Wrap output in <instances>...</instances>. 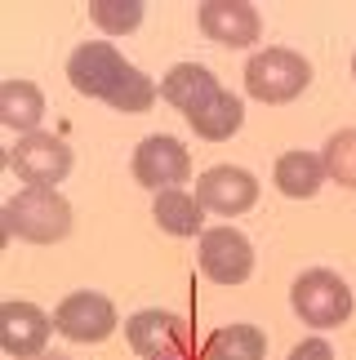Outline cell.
<instances>
[{
	"instance_id": "obj_1",
	"label": "cell",
	"mask_w": 356,
	"mask_h": 360,
	"mask_svg": "<svg viewBox=\"0 0 356 360\" xmlns=\"http://www.w3.org/2000/svg\"><path fill=\"white\" fill-rule=\"evenodd\" d=\"M67 80H72L80 94L116 107V112H129V116L152 112V98H156L152 80L120 58L112 40H89V45H80L72 53V63H67Z\"/></svg>"
},
{
	"instance_id": "obj_2",
	"label": "cell",
	"mask_w": 356,
	"mask_h": 360,
	"mask_svg": "<svg viewBox=\"0 0 356 360\" xmlns=\"http://www.w3.org/2000/svg\"><path fill=\"white\" fill-rule=\"evenodd\" d=\"M5 231L23 236L32 245H53L72 231V205H67L53 187H27L5 205Z\"/></svg>"
},
{
	"instance_id": "obj_3",
	"label": "cell",
	"mask_w": 356,
	"mask_h": 360,
	"mask_svg": "<svg viewBox=\"0 0 356 360\" xmlns=\"http://www.w3.org/2000/svg\"><path fill=\"white\" fill-rule=\"evenodd\" d=\"M312 67L290 49H263L245 63V89L258 103H290L307 89Z\"/></svg>"
},
{
	"instance_id": "obj_4",
	"label": "cell",
	"mask_w": 356,
	"mask_h": 360,
	"mask_svg": "<svg viewBox=\"0 0 356 360\" xmlns=\"http://www.w3.org/2000/svg\"><path fill=\"white\" fill-rule=\"evenodd\" d=\"M294 311L303 316L312 329H334L352 316V289L338 281L334 271L312 267L294 281Z\"/></svg>"
},
{
	"instance_id": "obj_5",
	"label": "cell",
	"mask_w": 356,
	"mask_h": 360,
	"mask_svg": "<svg viewBox=\"0 0 356 360\" xmlns=\"http://www.w3.org/2000/svg\"><path fill=\"white\" fill-rule=\"evenodd\" d=\"M9 169L27 187H53L72 174V147L53 134H23L9 151Z\"/></svg>"
},
{
	"instance_id": "obj_6",
	"label": "cell",
	"mask_w": 356,
	"mask_h": 360,
	"mask_svg": "<svg viewBox=\"0 0 356 360\" xmlns=\"http://www.w3.org/2000/svg\"><path fill=\"white\" fill-rule=\"evenodd\" d=\"M201 271L218 285H241L254 271V245L231 227L205 231L201 236Z\"/></svg>"
},
{
	"instance_id": "obj_7",
	"label": "cell",
	"mask_w": 356,
	"mask_h": 360,
	"mask_svg": "<svg viewBox=\"0 0 356 360\" xmlns=\"http://www.w3.org/2000/svg\"><path fill=\"white\" fill-rule=\"evenodd\" d=\"M191 169V156L183 151V143L170 134H156V138H143L139 151H134V178L143 187H160V191H174V183H183Z\"/></svg>"
},
{
	"instance_id": "obj_8",
	"label": "cell",
	"mask_w": 356,
	"mask_h": 360,
	"mask_svg": "<svg viewBox=\"0 0 356 360\" xmlns=\"http://www.w3.org/2000/svg\"><path fill=\"white\" fill-rule=\"evenodd\" d=\"M196 200H201V210H210V214H245L258 200V183H254V174L236 169V165H218V169L201 174Z\"/></svg>"
},
{
	"instance_id": "obj_9",
	"label": "cell",
	"mask_w": 356,
	"mask_h": 360,
	"mask_svg": "<svg viewBox=\"0 0 356 360\" xmlns=\"http://www.w3.org/2000/svg\"><path fill=\"white\" fill-rule=\"evenodd\" d=\"M201 32L218 40L227 49H245L254 45L263 22H258V9L245 5V0H205L201 5Z\"/></svg>"
},
{
	"instance_id": "obj_10",
	"label": "cell",
	"mask_w": 356,
	"mask_h": 360,
	"mask_svg": "<svg viewBox=\"0 0 356 360\" xmlns=\"http://www.w3.org/2000/svg\"><path fill=\"white\" fill-rule=\"evenodd\" d=\"M125 338H129V347L143 360H170L178 352H187L183 321H178L174 311H139V316H129Z\"/></svg>"
},
{
	"instance_id": "obj_11",
	"label": "cell",
	"mask_w": 356,
	"mask_h": 360,
	"mask_svg": "<svg viewBox=\"0 0 356 360\" xmlns=\"http://www.w3.org/2000/svg\"><path fill=\"white\" fill-rule=\"evenodd\" d=\"M53 325H58L67 338H76V342H103V338L116 329V307H112L103 294L80 289V294L63 298V307H58V316H53Z\"/></svg>"
},
{
	"instance_id": "obj_12",
	"label": "cell",
	"mask_w": 356,
	"mask_h": 360,
	"mask_svg": "<svg viewBox=\"0 0 356 360\" xmlns=\"http://www.w3.org/2000/svg\"><path fill=\"white\" fill-rule=\"evenodd\" d=\"M53 334V321L40 307L32 302H5V311H0V342H5L9 356H40L45 352V342Z\"/></svg>"
},
{
	"instance_id": "obj_13",
	"label": "cell",
	"mask_w": 356,
	"mask_h": 360,
	"mask_svg": "<svg viewBox=\"0 0 356 360\" xmlns=\"http://www.w3.org/2000/svg\"><path fill=\"white\" fill-rule=\"evenodd\" d=\"M160 94L178 107V112H187V116H196L201 107H210L218 94H223V85L205 72L201 63H178L174 72L165 76V85H160Z\"/></svg>"
},
{
	"instance_id": "obj_14",
	"label": "cell",
	"mask_w": 356,
	"mask_h": 360,
	"mask_svg": "<svg viewBox=\"0 0 356 360\" xmlns=\"http://www.w3.org/2000/svg\"><path fill=\"white\" fill-rule=\"evenodd\" d=\"M321 183H325V165H321V156H312V151H290V156L276 160V187L285 196L307 200V196L321 191Z\"/></svg>"
},
{
	"instance_id": "obj_15",
	"label": "cell",
	"mask_w": 356,
	"mask_h": 360,
	"mask_svg": "<svg viewBox=\"0 0 356 360\" xmlns=\"http://www.w3.org/2000/svg\"><path fill=\"white\" fill-rule=\"evenodd\" d=\"M267 338L254 325H223L205 342V360H263Z\"/></svg>"
},
{
	"instance_id": "obj_16",
	"label": "cell",
	"mask_w": 356,
	"mask_h": 360,
	"mask_svg": "<svg viewBox=\"0 0 356 360\" xmlns=\"http://www.w3.org/2000/svg\"><path fill=\"white\" fill-rule=\"evenodd\" d=\"M40 112H45V98H40L36 85H27V80H9V85L0 89V120L13 124V129L36 134Z\"/></svg>"
},
{
	"instance_id": "obj_17",
	"label": "cell",
	"mask_w": 356,
	"mask_h": 360,
	"mask_svg": "<svg viewBox=\"0 0 356 360\" xmlns=\"http://www.w3.org/2000/svg\"><path fill=\"white\" fill-rule=\"evenodd\" d=\"M187 120H191V129H196L201 138H210V143H223V138H231V134L241 129L245 112H241V98H236V94L223 89L210 107H201V112L187 116Z\"/></svg>"
},
{
	"instance_id": "obj_18",
	"label": "cell",
	"mask_w": 356,
	"mask_h": 360,
	"mask_svg": "<svg viewBox=\"0 0 356 360\" xmlns=\"http://www.w3.org/2000/svg\"><path fill=\"white\" fill-rule=\"evenodd\" d=\"M152 214L170 236H196L201 231V200L187 196V191H160Z\"/></svg>"
},
{
	"instance_id": "obj_19",
	"label": "cell",
	"mask_w": 356,
	"mask_h": 360,
	"mask_svg": "<svg viewBox=\"0 0 356 360\" xmlns=\"http://www.w3.org/2000/svg\"><path fill=\"white\" fill-rule=\"evenodd\" d=\"M89 18L107 36H125V32H134V27L143 22V0H94Z\"/></svg>"
},
{
	"instance_id": "obj_20",
	"label": "cell",
	"mask_w": 356,
	"mask_h": 360,
	"mask_svg": "<svg viewBox=\"0 0 356 360\" xmlns=\"http://www.w3.org/2000/svg\"><path fill=\"white\" fill-rule=\"evenodd\" d=\"M325 174L334 178V183H343V187H356V129H338L330 143H325Z\"/></svg>"
},
{
	"instance_id": "obj_21",
	"label": "cell",
	"mask_w": 356,
	"mask_h": 360,
	"mask_svg": "<svg viewBox=\"0 0 356 360\" xmlns=\"http://www.w3.org/2000/svg\"><path fill=\"white\" fill-rule=\"evenodd\" d=\"M290 360H334V352H330V342H325V338H303L290 352Z\"/></svg>"
},
{
	"instance_id": "obj_22",
	"label": "cell",
	"mask_w": 356,
	"mask_h": 360,
	"mask_svg": "<svg viewBox=\"0 0 356 360\" xmlns=\"http://www.w3.org/2000/svg\"><path fill=\"white\" fill-rule=\"evenodd\" d=\"M23 360H72V356H63V352H40V356H23Z\"/></svg>"
},
{
	"instance_id": "obj_23",
	"label": "cell",
	"mask_w": 356,
	"mask_h": 360,
	"mask_svg": "<svg viewBox=\"0 0 356 360\" xmlns=\"http://www.w3.org/2000/svg\"><path fill=\"white\" fill-rule=\"evenodd\" d=\"M352 72H356V58H352Z\"/></svg>"
}]
</instances>
